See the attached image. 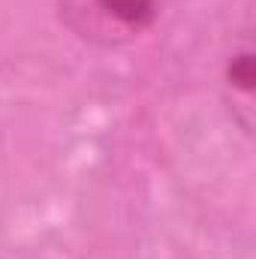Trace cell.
I'll return each instance as SVG.
<instances>
[{
	"instance_id": "obj_1",
	"label": "cell",
	"mask_w": 256,
	"mask_h": 259,
	"mask_svg": "<svg viewBox=\"0 0 256 259\" xmlns=\"http://www.w3.org/2000/svg\"><path fill=\"white\" fill-rule=\"evenodd\" d=\"M172 0H58L64 27L97 49H121L142 39Z\"/></svg>"
},
{
	"instance_id": "obj_2",
	"label": "cell",
	"mask_w": 256,
	"mask_h": 259,
	"mask_svg": "<svg viewBox=\"0 0 256 259\" xmlns=\"http://www.w3.org/2000/svg\"><path fill=\"white\" fill-rule=\"evenodd\" d=\"M253 81H256V52H253V33L250 27L238 30L232 39V49L223 61V100L232 115V121L244 136L253 133Z\"/></svg>"
}]
</instances>
